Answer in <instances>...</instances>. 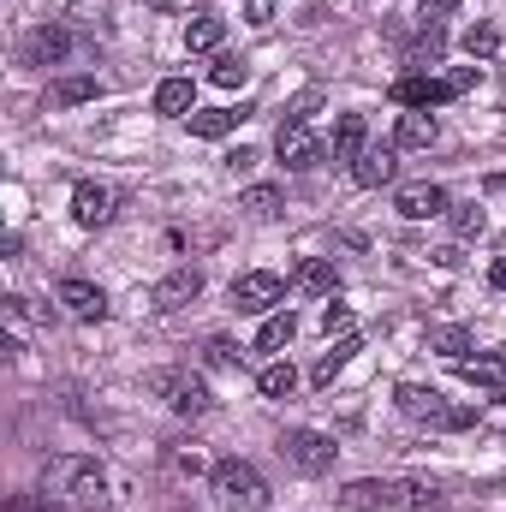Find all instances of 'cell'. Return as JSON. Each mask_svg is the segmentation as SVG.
<instances>
[{
  "label": "cell",
  "instance_id": "obj_1",
  "mask_svg": "<svg viewBox=\"0 0 506 512\" xmlns=\"http://www.w3.org/2000/svg\"><path fill=\"white\" fill-rule=\"evenodd\" d=\"M340 507L352 512H393V507H441V489L435 483H423V477H358V483H346L340 489Z\"/></svg>",
  "mask_w": 506,
  "mask_h": 512
},
{
  "label": "cell",
  "instance_id": "obj_2",
  "mask_svg": "<svg viewBox=\"0 0 506 512\" xmlns=\"http://www.w3.org/2000/svg\"><path fill=\"white\" fill-rule=\"evenodd\" d=\"M42 483L54 489V501L72 512H108V477L96 459H78V453H60L42 465Z\"/></svg>",
  "mask_w": 506,
  "mask_h": 512
},
{
  "label": "cell",
  "instance_id": "obj_3",
  "mask_svg": "<svg viewBox=\"0 0 506 512\" xmlns=\"http://www.w3.org/2000/svg\"><path fill=\"white\" fill-rule=\"evenodd\" d=\"M209 483H215V501L227 512H262L268 507V483H262V471H256L251 459H221V465L209 471Z\"/></svg>",
  "mask_w": 506,
  "mask_h": 512
},
{
  "label": "cell",
  "instance_id": "obj_4",
  "mask_svg": "<svg viewBox=\"0 0 506 512\" xmlns=\"http://www.w3.org/2000/svg\"><path fill=\"white\" fill-rule=\"evenodd\" d=\"M393 399H399V411H405L411 423H429V429H471V423H477V411H471V405H447L441 387L405 382Z\"/></svg>",
  "mask_w": 506,
  "mask_h": 512
},
{
  "label": "cell",
  "instance_id": "obj_5",
  "mask_svg": "<svg viewBox=\"0 0 506 512\" xmlns=\"http://www.w3.org/2000/svg\"><path fill=\"white\" fill-rule=\"evenodd\" d=\"M280 453H286L304 477H328L334 459H340V447H334L328 435H316V429H286V435H280Z\"/></svg>",
  "mask_w": 506,
  "mask_h": 512
},
{
  "label": "cell",
  "instance_id": "obj_6",
  "mask_svg": "<svg viewBox=\"0 0 506 512\" xmlns=\"http://www.w3.org/2000/svg\"><path fill=\"white\" fill-rule=\"evenodd\" d=\"M149 393H161L179 417H203V411L215 405L209 387L197 382V376H185V370H155V376H149Z\"/></svg>",
  "mask_w": 506,
  "mask_h": 512
},
{
  "label": "cell",
  "instance_id": "obj_7",
  "mask_svg": "<svg viewBox=\"0 0 506 512\" xmlns=\"http://www.w3.org/2000/svg\"><path fill=\"white\" fill-rule=\"evenodd\" d=\"M274 155H280V167H292V173H310L322 155H328V143H316L304 120H286V126L274 131Z\"/></svg>",
  "mask_w": 506,
  "mask_h": 512
},
{
  "label": "cell",
  "instance_id": "obj_8",
  "mask_svg": "<svg viewBox=\"0 0 506 512\" xmlns=\"http://www.w3.org/2000/svg\"><path fill=\"white\" fill-rule=\"evenodd\" d=\"M280 298H286V280H280V274H268V268H251V274H239V280H233V304H239L245 316L274 310Z\"/></svg>",
  "mask_w": 506,
  "mask_h": 512
},
{
  "label": "cell",
  "instance_id": "obj_9",
  "mask_svg": "<svg viewBox=\"0 0 506 512\" xmlns=\"http://www.w3.org/2000/svg\"><path fill=\"white\" fill-rule=\"evenodd\" d=\"M66 54H72V36H66L60 24H36V30L18 42V60H24V66H60Z\"/></svg>",
  "mask_w": 506,
  "mask_h": 512
},
{
  "label": "cell",
  "instance_id": "obj_10",
  "mask_svg": "<svg viewBox=\"0 0 506 512\" xmlns=\"http://www.w3.org/2000/svg\"><path fill=\"white\" fill-rule=\"evenodd\" d=\"M453 96H465L453 78H417V72H411V78L393 84V102H399V108H441V102H453Z\"/></svg>",
  "mask_w": 506,
  "mask_h": 512
},
{
  "label": "cell",
  "instance_id": "obj_11",
  "mask_svg": "<svg viewBox=\"0 0 506 512\" xmlns=\"http://www.w3.org/2000/svg\"><path fill=\"white\" fill-rule=\"evenodd\" d=\"M393 209L405 215V221H435V215H447L453 203H447V191L441 185H399V197H393Z\"/></svg>",
  "mask_w": 506,
  "mask_h": 512
},
{
  "label": "cell",
  "instance_id": "obj_12",
  "mask_svg": "<svg viewBox=\"0 0 506 512\" xmlns=\"http://www.w3.org/2000/svg\"><path fill=\"white\" fill-rule=\"evenodd\" d=\"M292 292H304V298H334V292H340V268H334L328 256H304V262L292 268Z\"/></svg>",
  "mask_w": 506,
  "mask_h": 512
},
{
  "label": "cell",
  "instance_id": "obj_13",
  "mask_svg": "<svg viewBox=\"0 0 506 512\" xmlns=\"http://www.w3.org/2000/svg\"><path fill=\"white\" fill-rule=\"evenodd\" d=\"M197 292H203V268H191V262H185V268H173V274L155 286V310H185Z\"/></svg>",
  "mask_w": 506,
  "mask_h": 512
},
{
  "label": "cell",
  "instance_id": "obj_14",
  "mask_svg": "<svg viewBox=\"0 0 506 512\" xmlns=\"http://www.w3.org/2000/svg\"><path fill=\"white\" fill-rule=\"evenodd\" d=\"M60 304H66L78 322H102V316H108V292L90 286V280H60Z\"/></svg>",
  "mask_w": 506,
  "mask_h": 512
},
{
  "label": "cell",
  "instance_id": "obj_15",
  "mask_svg": "<svg viewBox=\"0 0 506 512\" xmlns=\"http://www.w3.org/2000/svg\"><path fill=\"white\" fill-rule=\"evenodd\" d=\"M108 215H114V191L108 185H78L72 191V221L78 227H108Z\"/></svg>",
  "mask_w": 506,
  "mask_h": 512
},
{
  "label": "cell",
  "instance_id": "obj_16",
  "mask_svg": "<svg viewBox=\"0 0 506 512\" xmlns=\"http://www.w3.org/2000/svg\"><path fill=\"white\" fill-rule=\"evenodd\" d=\"M197 90H191V78H161V90H155V114H167V120H191L197 108Z\"/></svg>",
  "mask_w": 506,
  "mask_h": 512
},
{
  "label": "cell",
  "instance_id": "obj_17",
  "mask_svg": "<svg viewBox=\"0 0 506 512\" xmlns=\"http://www.w3.org/2000/svg\"><path fill=\"white\" fill-rule=\"evenodd\" d=\"M370 149V126H364V114H346L340 126H334V143H328V155L334 161H358Z\"/></svg>",
  "mask_w": 506,
  "mask_h": 512
},
{
  "label": "cell",
  "instance_id": "obj_18",
  "mask_svg": "<svg viewBox=\"0 0 506 512\" xmlns=\"http://www.w3.org/2000/svg\"><path fill=\"white\" fill-rule=\"evenodd\" d=\"M393 173H399V155H393V149H364V155L352 161V179H358L364 191H376V185H387Z\"/></svg>",
  "mask_w": 506,
  "mask_h": 512
},
{
  "label": "cell",
  "instance_id": "obj_19",
  "mask_svg": "<svg viewBox=\"0 0 506 512\" xmlns=\"http://www.w3.org/2000/svg\"><path fill=\"white\" fill-rule=\"evenodd\" d=\"M435 137H441V126H435V114H429V108L399 114V131H393V143H399V149H429Z\"/></svg>",
  "mask_w": 506,
  "mask_h": 512
},
{
  "label": "cell",
  "instance_id": "obj_20",
  "mask_svg": "<svg viewBox=\"0 0 506 512\" xmlns=\"http://www.w3.org/2000/svg\"><path fill=\"white\" fill-rule=\"evenodd\" d=\"M221 36H227V18H221V12H197V18L185 24V48H191V54L221 48Z\"/></svg>",
  "mask_w": 506,
  "mask_h": 512
},
{
  "label": "cell",
  "instance_id": "obj_21",
  "mask_svg": "<svg viewBox=\"0 0 506 512\" xmlns=\"http://www.w3.org/2000/svg\"><path fill=\"white\" fill-rule=\"evenodd\" d=\"M441 54H447V30H441V24H423V18H417V36H411L405 60H411V66H435Z\"/></svg>",
  "mask_w": 506,
  "mask_h": 512
},
{
  "label": "cell",
  "instance_id": "obj_22",
  "mask_svg": "<svg viewBox=\"0 0 506 512\" xmlns=\"http://www.w3.org/2000/svg\"><path fill=\"white\" fill-rule=\"evenodd\" d=\"M251 120V108H209V114H191V137H227Z\"/></svg>",
  "mask_w": 506,
  "mask_h": 512
},
{
  "label": "cell",
  "instance_id": "obj_23",
  "mask_svg": "<svg viewBox=\"0 0 506 512\" xmlns=\"http://www.w3.org/2000/svg\"><path fill=\"white\" fill-rule=\"evenodd\" d=\"M292 334H298V316L292 310H268V322L256 334V352H280V346H292Z\"/></svg>",
  "mask_w": 506,
  "mask_h": 512
},
{
  "label": "cell",
  "instance_id": "obj_24",
  "mask_svg": "<svg viewBox=\"0 0 506 512\" xmlns=\"http://www.w3.org/2000/svg\"><path fill=\"white\" fill-rule=\"evenodd\" d=\"M239 209H245V215H251V221H274V215H280V209H286V197H280V191H274V185H251V191H245V197H239Z\"/></svg>",
  "mask_w": 506,
  "mask_h": 512
},
{
  "label": "cell",
  "instance_id": "obj_25",
  "mask_svg": "<svg viewBox=\"0 0 506 512\" xmlns=\"http://www.w3.org/2000/svg\"><path fill=\"white\" fill-rule=\"evenodd\" d=\"M352 352H358V340L346 334V340H340V346H334V352H328V358H322L316 370H310V382H316V387H334V376H340V370L352 364Z\"/></svg>",
  "mask_w": 506,
  "mask_h": 512
},
{
  "label": "cell",
  "instance_id": "obj_26",
  "mask_svg": "<svg viewBox=\"0 0 506 512\" xmlns=\"http://www.w3.org/2000/svg\"><path fill=\"white\" fill-rule=\"evenodd\" d=\"M256 387H262V399H292V387H298V370H292V364H268V370L256 376Z\"/></svg>",
  "mask_w": 506,
  "mask_h": 512
},
{
  "label": "cell",
  "instance_id": "obj_27",
  "mask_svg": "<svg viewBox=\"0 0 506 512\" xmlns=\"http://www.w3.org/2000/svg\"><path fill=\"white\" fill-rule=\"evenodd\" d=\"M453 370H459L465 382H483V387H501V376H506V364H501V358H459Z\"/></svg>",
  "mask_w": 506,
  "mask_h": 512
},
{
  "label": "cell",
  "instance_id": "obj_28",
  "mask_svg": "<svg viewBox=\"0 0 506 512\" xmlns=\"http://www.w3.org/2000/svg\"><path fill=\"white\" fill-rule=\"evenodd\" d=\"M429 352H441V358L459 364V358L471 352V334H465V328H429Z\"/></svg>",
  "mask_w": 506,
  "mask_h": 512
},
{
  "label": "cell",
  "instance_id": "obj_29",
  "mask_svg": "<svg viewBox=\"0 0 506 512\" xmlns=\"http://www.w3.org/2000/svg\"><path fill=\"white\" fill-rule=\"evenodd\" d=\"M465 54H471V60L501 54V30H495V24H471V30H465Z\"/></svg>",
  "mask_w": 506,
  "mask_h": 512
},
{
  "label": "cell",
  "instance_id": "obj_30",
  "mask_svg": "<svg viewBox=\"0 0 506 512\" xmlns=\"http://www.w3.org/2000/svg\"><path fill=\"white\" fill-rule=\"evenodd\" d=\"M96 96H102V84H96V78H66V84L54 90V102H60V108H72V102H96Z\"/></svg>",
  "mask_w": 506,
  "mask_h": 512
},
{
  "label": "cell",
  "instance_id": "obj_31",
  "mask_svg": "<svg viewBox=\"0 0 506 512\" xmlns=\"http://www.w3.org/2000/svg\"><path fill=\"white\" fill-rule=\"evenodd\" d=\"M209 78H215V84H221V90H239V84H245V78H251V66H245V60H233V54H221V60H215V72H209Z\"/></svg>",
  "mask_w": 506,
  "mask_h": 512
},
{
  "label": "cell",
  "instance_id": "obj_32",
  "mask_svg": "<svg viewBox=\"0 0 506 512\" xmlns=\"http://www.w3.org/2000/svg\"><path fill=\"white\" fill-rule=\"evenodd\" d=\"M453 233L459 239H477L483 233V209L477 203H453Z\"/></svg>",
  "mask_w": 506,
  "mask_h": 512
},
{
  "label": "cell",
  "instance_id": "obj_33",
  "mask_svg": "<svg viewBox=\"0 0 506 512\" xmlns=\"http://www.w3.org/2000/svg\"><path fill=\"white\" fill-rule=\"evenodd\" d=\"M6 512H72V507H60V501H36V495H12Z\"/></svg>",
  "mask_w": 506,
  "mask_h": 512
},
{
  "label": "cell",
  "instance_id": "obj_34",
  "mask_svg": "<svg viewBox=\"0 0 506 512\" xmlns=\"http://www.w3.org/2000/svg\"><path fill=\"white\" fill-rule=\"evenodd\" d=\"M322 328H328V334H346V328H352V310H346V304H328V310H322Z\"/></svg>",
  "mask_w": 506,
  "mask_h": 512
},
{
  "label": "cell",
  "instance_id": "obj_35",
  "mask_svg": "<svg viewBox=\"0 0 506 512\" xmlns=\"http://www.w3.org/2000/svg\"><path fill=\"white\" fill-rule=\"evenodd\" d=\"M245 24H274V0H245Z\"/></svg>",
  "mask_w": 506,
  "mask_h": 512
},
{
  "label": "cell",
  "instance_id": "obj_36",
  "mask_svg": "<svg viewBox=\"0 0 506 512\" xmlns=\"http://www.w3.org/2000/svg\"><path fill=\"white\" fill-rule=\"evenodd\" d=\"M447 12H459V0H423V12H417V18H423V24H441Z\"/></svg>",
  "mask_w": 506,
  "mask_h": 512
},
{
  "label": "cell",
  "instance_id": "obj_37",
  "mask_svg": "<svg viewBox=\"0 0 506 512\" xmlns=\"http://www.w3.org/2000/svg\"><path fill=\"white\" fill-rule=\"evenodd\" d=\"M173 471H185V477H197L203 471V453L191 447V453H173Z\"/></svg>",
  "mask_w": 506,
  "mask_h": 512
},
{
  "label": "cell",
  "instance_id": "obj_38",
  "mask_svg": "<svg viewBox=\"0 0 506 512\" xmlns=\"http://www.w3.org/2000/svg\"><path fill=\"white\" fill-rule=\"evenodd\" d=\"M209 364H239V352L227 340H209Z\"/></svg>",
  "mask_w": 506,
  "mask_h": 512
},
{
  "label": "cell",
  "instance_id": "obj_39",
  "mask_svg": "<svg viewBox=\"0 0 506 512\" xmlns=\"http://www.w3.org/2000/svg\"><path fill=\"white\" fill-rule=\"evenodd\" d=\"M227 167H233V173H245V167H256V155H251V149H233V155H227Z\"/></svg>",
  "mask_w": 506,
  "mask_h": 512
},
{
  "label": "cell",
  "instance_id": "obj_40",
  "mask_svg": "<svg viewBox=\"0 0 506 512\" xmlns=\"http://www.w3.org/2000/svg\"><path fill=\"white\" fill-rule=\"evenodd\" d=\"M489 286H501V292H506V256L495 262V268H489Z\"/></svg>",
  "mask_w": 506,
  "mask_h": 512
},
{
  "label": "cell",
  "instance_id": "obj_41",
  "mask_svg": "<svg viewBox=\"0 0 506 512\" xmlns=\"http://www.w3.org/2000/svg\"><path fill=\"white\" fill-rule=\"evenodd\" d=\"M149 6H155V12H179L185 0H149Z\"/></svg>",
  "mask_w": 506,
  "mask_h": 512
},
{
  "label": "cell",
  "instance_id": "obj_42",
  "mask_svg": "<svg viewBox=\"0 0 506 512\" xmlns=\"http://www.w3.org/2000/svg\"><path fill=\"white\" fill-rule=\"evenodd\" d=\"M495 405H506V387H495Z\"/></svg>",
  "mask_w": 506,
  "mask_h": 512
}]
</instances>
